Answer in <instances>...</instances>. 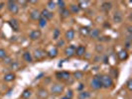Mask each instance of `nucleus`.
I'll list each match as a JSON object with an SVG mask.
<instances>
[{"instance_id":"f257e3e1","label":"nucleus","mask_w":132,"mask_h":99,"mask_svg":"<svg viewBox=\"0 0 132 99\" xmlns=\"http://www.w3.org/2000/svg\"><path fill=\"white\" fill-rule=\"evenodd\" d=\"M113 85V80L112 77L110 75L107 74H103L101 75V88H109Z\"/></svg>"},{"instance_id":"f03ea898","label":"nucleus","mask_w":132,"mask_h":99,"mask_svg":"<svg viewBox=\"0 0 132 99\" xmlns=\"http://www.w3.org/2000/svg\"><path fill=\"white\" fill-rule=\"evenodd\" d=\"M90 87L94 90H98L101 88V75L96 74L94 75L90 81Z\"/></svg>"},{"instance_id":"7ed1b4c3","label":"nucleus","mask_w":132,"mask_h":99,"mask_svg":"<svg viewBox=\"0 0 132 99\" xmlns=\"http://www.w3.org/2000/svg\"><path fill=\"white\" fill-rule=\"evenodd\" d=\"M64 90H65V86L61 83H54L51 86V93L54 95H60L64 92Z\"/></svg>"},{"instance_id":"20e7f679","label":"nucleus","mask_w":132,"mask_h":99,"mask_svg":"<svg viewBox=\"0 0 132 99\" xmlns=\"http://www.w3.org/2000/svg\"><path fill=\"white\" fill-rule=\"evenodd\" d=\"M7 8L10 11V13L12 14H17L19 12V5L16 1H12V0L8 1L7 2Z\"/></svg>"},{"instance_id":"39448f33","label":"nucleus","mask_w":132,"mask_h":99,"mask_svg":"<svg viewBox=\"0 0 132 99\" xmlns=\"http://www.w3.org/2000/svg\"><path fill=\"white\" fill-rule=\"evenodd\" d=\"M70 76H71V73H69V71H58V73H56V77L59 79V80H69L70 79Z\"/></svg>"},{"instance_id":"423d86ee","label":"nucleus","mask_w":132,"mask_h":99,"mask_svg":"<svg viewBox=\"0 0 132 99\" xmlns=\"http://www.w3.org/2000/svg\"><path fill=\"white\" fill-rule=\"evenodd\" d=\"M76 49H77V47L73 46V45L67 47L65 49V55L68 58H72L73 56H76Z\"/></svg>"},{"instance_id":"0eeeda50","label":"nucleus","mask_w":132,"mask_h":99,"mask_svg":"<svg viewBox=\"0 0 132 99\" xmlns=\"http://www.w3.org/2000/svg\"><path fill=\"white\" fill-rule=\"evenodd\" d=\"M45 57H46V53H45L43 50H41V49H36V50L34 51V58L37 59V60H41V59H44Z\"/></svg>"},{"instance_id":"6e6552de","label":"nucleus","mask_w":132,"mask_h":99,"mask_svg":"<svg viewBox=\"0 0 132 99\" xmlns=\"http://www.w3.org/2000/svg\"><path fill=\"white\" fill-rule=\"evenodd\" d=\"M9 25H10V27L13 29V31H15V32H18L20 29V24L19 22H18V20L16 19H10L9 20Z\"/></svg>"},{"instance_id":"1a4fd4ad","label":"nucleus","mask_w":132,"mask_h":99,"mask_svg":"<svg viewBox=\"0 0 132 99\" xmlns=\"http://www.w3.org/2000/svg\"><path fill=\"white\" fill-rule=\"evenodd\" d=\"M117 57H118L119 60H121V61H124L126 59H128V57H129V55H128V52L126 51V50H120L118 53H117Z\"/></svg>"},{"instance_id":"9d476101","label":"nucleus","mask_w":132,"mask_h":99,"mask_svg":"<svg viewBox=\"0 0 132 99\" xmlns=\"http://www.w3.org/2000/svg\"><path fill=\"white\" fill-rule=\"evenodd\" d=\"M41 36H42V32L40 30H33L31 33L29 34V38L31 40H33V41L40 39Z\"/></svg>"},{"instance_id":"9b49d317","label":"nucleus","mask_w":132,"mask_h":99,"mask_svg":"<svg viewBox=\"0 0 132 99\" xmlns=\"http://www.w3.org/2000/svg\"><path fill=\"white\" fill-rule=\"evenodd\" d=\"M75 35H76L75 30H73V29H69L66 32V34H65V38H66L67 41L72 42V41L75 39Z\"/></svg>"},{"instance_id":"f8f14e48","label":"nucleus","mask_w":132,"mask_h":99,"mask_svg":"<svg viewBox=\"0 0 132 99\" xmlns=\"http://www.w3.org/2000/svg\"><path fill=\"white\" fill-rule=\"evenodd\" d=\"M30 18L34 21H37L41 18V12H40L38 9H33L31 12H30Z\"/></svg>"},{"instance_id":"ddd939ff","label":"nucleus","mask_w":132,"mask_h":99,"mask_svg":"<svg viewBox=\"0 0 132 99\" xmlns=\"http://www.w3.org/2000/svg\"><path fill=\"white\" fill-rule=\"evenodd\" d=\"M41 17H44V18L47 20H51V19H53L54 14H53V12H50L48 9H43L42 12H41Z\"/></svg>"},{"instance_id":"4468645a","label":"nucleus","mask_w":132,"mask_h":99,"mask_svg":"<svg viewBox=\"0 0 132 99\" xmlns=\"http://www.w3.org/2000/svg\"><path fill=\"white\" fill-rule=\"evenodd\" d=\"M37 95L41 99H46L49 96V93H48V91H47L45 88H40L39 90H38V92H37Z\"/></svg>"},{"instance_id":"2eb2a0df","label":"nucleus","mask_w":132,"mask_h":99,"mask_svg":"<svg viewBox=\"0 0 132 99\" xmlns=\"http://www.w3.org/2000/svg\"><path fill=\"white\" fill-rule=\"evenodd\" d=\"M76 55L78 57H82L86 55V47L85 46H79L76 49Z\"/></svg>"},{"instance_id":"dca6fc26","label":"nucleus","mask_w":132,"mask_h":99,"mask_svg":"<svg viewBox=\"0 0 132 99\" xmlns=\"http://www.w3.org/2000/svg\"><path fill=\"white\" fill-rule=\"evenodd\" d=\"M58 53H59L58 49H57V48H52V49L47 53V55H48V57H49L50 59H55V58L58 56Z\"/></svg>"},{"instance_id":"f3484780","label":"nucleus","mask_w":132,"mask_h":99,"mask_svg":"<svg viewBox=\"0 0 132 99\" xmlns=\"http://www.w3.org/2000/svg\"><path fill=\"white\" fill-rule=\"evenodd\" d=\"M16 78V75H15V73H6L5 75H4V81H6V82H10V81H13L14 79Z\"/></svg>"},{"instance_id":"a211bd4d","label":"nucleus","mask_w":132,"mask_h":99,"mask_svg":"<svg viewBox=\"0 0 132 99\" xmlns=\"http://www.w3.org/2000/svg\"><path fill=\"white\" fill-rule=\"evenodd\" d=\"M99 34H100V31H99L98 29H93V30L89 31L88 36H89L92 39H96V38L99 37Z\"/></svg>"},{"instance_id":"6ab92c4d","label":"nucleus","mask_w":132,"mask_h":99,"mask_svg":"<svg viewBox=\"0 0 132 99\" xmlns=\"http://www.w3.org/2000/svg\"><path fill=\"white\" fill-rule=\"evenodd\" d=\"M89 31H90V29L87 26L80 27V29H79V34H80L82 37H86V36H88Z\"/></svg>"},{"instance_id":"aec40b11","label":"nucleus","mask_w":132,"mask_h":99,"mask_svg":"<svg viewBox=\"0 0 132 99\" xmlns=\"http://www.w3.org/2000/svg\"><path fill=\"white\" fill-rule=\"evenodd\" d=\"M23 59L27 62H32L33 61V57H32V55H31L30 52H25V53H23Z\"/></svg>"},{"instance_id":"412c9836","label":"nucleus","mask_w":132,"mask_h":99,"mask_svg":"<svg viewBox=\"0 0 132 99\" xmlns=\"http://www.w3.org/2000/svg\"><path fill=\"white\" fill-rule=\"evenodd\" d=\"M32 95V90L31 89H25L22 94H21V97L23 99H29Z\"/></svg>"},{"instance_id":"4be33fe9","label":"nucleus","mask_w":132,"mask_h":99,"mask_svg":"<svg viewBox=\"0 0 132 99\" xmlns=\"http://www.w3.org/2000/svg\"><path fill=\"white\" fill-rule=\"evenodd\" d=\"M113 21L115 23H120L122 21V14L120 13L119 11L114 13V15H113Z\"/></svg>"},{"instance_id":"5701e85b","label":"nucleus","mask_w":132,"mask_h":99,"mask_svg":"<svg viewBox=\"0 0 132 99\" xmlns=\"http://www.w3.org/2000/svg\"><path fill=\"white\" fill-rule=\"evenodd\" d=\"M70 15H71V12H70V10L69 9H63V10H61V17L63 18V19H66V18H69L70 17Z\"/></svg>"},{"instance_id":"b1692460","label":"nucleus","mask_w":132,"mask_h":99,"mask_svg":"<svg viewBox=\"0 0 132 99\" xmlns=\"http://www.w3.org/2000/svg\"><path fill=\"white\" fill-rule=\"evenodd\" d=\"M89 1H79V3H78V6H79V9H86L87 7H88V5H89Z\"/></svg>"},{"instance_id":"393cba45","label":"nucleus","mask_w":132,"mask_h":99,"mask_svg":"<svg viewBox=\"0 0 132 99\" xmlns=\"http://www.w3.org/2000/svg\"><path fill=\"white\" fill-rule=\"evenodd\" d=\"M101 8H102V10H104V11H106V12H108V11L112 8V4H111L110 2H103L102 5H101Z\"/></svg>"},{"instance_id":"a878e982","label":"nucleus","mask_w":132,"mask_h":99,"mask_svg":"<svg viewBox=\"0 0 132 99\" xmlns=\"http://www.w3.org/2000/svg\"><path fill=\"white\" fill-rule=\"evenodd\" d=\"M89 96H90L89 92H87V91H80V92L79 93V95H78V98L79 99H87V98H89Z\"/></svg>"},{"instance_id":"bb28decb","label":"nucleus","mask_w":132,"mask_h":99,"mask_svg":"<svg viewBox=\"0 0 132 99\" xmlns=\"http://www.w3.org/2000/svg\"><path fill=\"white\" fill-rule=\"evenodd\" d=\"M79 10L80 9L77 4H71L70 5V12H73V14H78L79 12Z\"/></svg>"},{"instance_id":"cd10ccee","label":"nucleus","mask_w":132,"mask_h":99,"mask_svg":"<svg viewBox=\"0 0 132 99\" xmlns=\"http://www.w3.org/2000/svg\"><path fill=\"white\" fill-rule=\"evenodd\" d=\"M73 77H75V79L79 80V79H81L84 77V73L81 70H77V71L73 73Z\"/></svg>"},{"instance_id":"c85d7f7f","label":"nucleus","mask_w":132,"mask_h":99,"mask_svg":"<svg viewBox=\"0 0 132 99\" xmlns=\"http://www.w3.org/2000/svg\"><path fill=\"white\" fill-rule=\"evenodd\" d=\"M38 21H39V26L41 27V28H44V27L47 25V21H48V20L45 19L44 17H41Z\"/></svg>"},{"instance_id":"c756f323","label":"nucleus","mask_w":132,"mask_h":99,"mask_svg":"<svg viewBox=\"0 0 132 99\" xmlns=\"http://www.w3.org/2000/svg\"><path fill=\"white\" fill-rule=\"evenodd\" d=\"M60 35H61V32H60L59 29H55L53 34V39L54 40H58L60 38Z\"/></svg>"},{"instance_id":"7c9ffc66","label":"nucleus","mask_w":132,"mask_h":99,"mask_svg":"<svg viewBox=\"0 0 132 99\" xmlns=\"http://www.w3.org/2000/svg\"><path fill=\"white\" fill-rule=\"evenodd\" d=\"M3 62H4L5 65H11V64L13 62V60H12V59H11L10 57L6 56V57L3 59Z\"/></svg>"},{"instance_id":"2f4dec72","label":"nucleus","mask_w":132,"mask_h":99,"mask_svg":"<svg viewBox=\"0 0 132 99\" xmlns=\"http://www.w3.org/2000/svg\"><path fill=\"white\" fill-rule=\"evenodd\" d=\"M47 6L49 9H55L56 8V2L55 1H49L48 3H47ZM48 9V10H49Z\"/></svg>"},{"instance_id":"473e14b6","label":"nucleus","mask_w":132,"mask_h":99,"mask_svg":"<svg viewBox=\"0 0 132 99\" xmlns=\"http://www.w3.org/2000/svg\"><path fill=\"white\" fill-rule=\"evenodd\" d=\"M56 4H58L59 7L62 9V10L66 8V2H65V1H63V0H61V1H57V2H56Z\"/></svg>"},{"instance_id":"72a5a7b5","label":"nucleus","mask_w":132,"mask_h":99,"mask_svg":"<svg viewBox=\"0 0 132 99\" xmlns=\"http://www.w3.org/2000/svg\"><path fill=\"white\" fill-rule=\"evenodd\" d=\"M126 88H127L129 91L132 90V79L131 78H129L126 81Z\"/></svg>"},{"instance_id":"f704fd0d","label":"nucleus","mask_w":132,"mask_h":99,"mask_svg":"<svg viewBox=\"0 0 132 99\" xmlns=\"http://www.w3.org/2000/svg\"><path fill=\"white\" fill-rule=\"evenodd\" d=\"M66 97H68L69 99H73V91L72 89H69L66 93Z\"/></svg>"},{"instance_id":"c9c22d12","label":"nucleus","mask_w":132,"mask_h":99,"mask_svg":"<svg viewBox=\"0 0 132 99\" xmlns=\"http://www.w3.org/2000/svg\"><path fill=\"white\" fill-rule=\"evenodd\" d=\"M7 56L6 51L4 49H0V59H4Z\"/></svg>"},{"instance_id":"e433bc0d","label":"nucleus","mask_w":132,"mask_h":99,"mask_svg":"<svg viewBox=\"0 0 132 99\" xmlns=\"http://www.w3.org/2000/svg\"><path fill=\"white\" fill-rule=\"evenodd\" d=\"M96 51H97L98 53L102 52V51H103V47L101 46V45H97V46H96Z\"/></svg>"},{"instance_id":"4c0bfd02","label":"nucleus","mask_w":132,"mask_h":99,"mask_svg":"<svg viewBox=\"0 0 132 99\" xmlns=\"http://www.w3.org/2000/svg\"><path fill=\"white\" fill-rule=\"evenodd\" d=\"M64 45H65V41L64 40H60L59 42H58V44H57L58 47H63Z\"/></svg>"},{"instance_id":"58836bf2","label":"nucleus","mask_w":132,"mask_h":99,"mask_svg":"<svg viewBox=\"0 0 132 99\" xmlns=\"http://www.w3.org/2000/svg\"><path fill=\"white\" fill-rule=\"evenodd\" d=\"M84 87H85V84H84V83H80V84H79V86L78 87V90H79V91H81V89H82Z\"/></svg>"},{"instance_id":"ea45409f","label":"nucleus","mask_w":132,"mask_h":99,"mask_svg":"<svg viewBox=\"0 0 132 99\" xmlns=\"http://www.w3.org/2000/svg\"><path fill=\"white\" fill-rule=\"evenodd\" d=\"M10 66H11V67H13V68H16V67L18 66V64H17V62H12Z\"/></svg>"},{"instance_id":"a19ab883","label":"nucleus","mask_w":132,"mask_h":99,"mask_svg":"<svg viewBox=\"0 0 132 99\" xmlns=\"http://www.w3.org/2000/svg\"><path fill=\"white\" fill-rule=\"evenodd\" d=\"M130 45H131V43H130V42H126L125 48L126 49H130Z\"/></svg>"},{"instance_id":"79ce46f5","label":"nucleus","mask_w":132,"mask_h":99,"mask_svg":"<svg viewBox=\"0 0 132 99\" xmlns=\"http://www.w3.org/2000/svg\"><path fill=\"white\" fill-rule=\"evenodd\" d=\"M127 29H128V33L131 35V34H132V27L131 26H128V28H127Z\"/></svg>"},{"instance_id":"37998d69","label":"nucleus","mask_w":132,"mask_h":99,"mask_svg":"<svg viewBox=\"0 0 132 99\" xmlns=\"http://www.w3.org/2000/svg\"><path fill=\"white\" fill-rule=\"evenodd\" d=\"M103 61H104V64H105V65H107V64H108V61H107V56H105V57H104Z\"/></svg>"},{"instance_id":"c03bdc74","label":"nucleus","mask_w":132,"mask_h":99,"mask_svg":"<svg viewBox=\"0 0 132 99\" xmlns=\"http://www.w3.org/2000/svg\"><path fill=\"white\" fill-rule=\"evenodd\" d=\"M37 2H38V1H29L28 3H32V4H36Z\"/></svg>"},{"instance_id":"a18cd8bd","label":"nucleus","mask_w":132,"mask_h":99,"mask_svg":"<svg viewBox=\"0 0 132 99\" xmlns=\"http://www.w3.org/2000/svg\"><path fill=\"white\" fill-rule=\"evenodd\" d=\"M3 6H4V3H0V9H2Z\"/></svg>"},{"instance_id":"49530a36","label":"nucleus","mask_w":132,"mask_h":99,"mask_svg":"<svg viewBox=\"0 0 132 99\" xmlns=\"http://www.w3.org/2000/svg\"><path fill=\"white\" fill-rule=\"evenodd\" d=\"M61 99H69V98H68V97H66V96H64V97H62Z\"/></svg>"},{"instance_id":"de8ad7c7","label":"nucleus","mask_w":132,"mask_h":99,"mask_svg":"<svg viewBox=\"0 0 132 99\" xmlns=\"http://www.w3.org/2000/svg\"><path fill=\"white\" fill-rule=\"evenodd\" d=\"M20 99H23V98H20Z\"/></svg>"},{"instance_id":"09e8293b","label":"nucleus","mask_w":132,"mask_h":99,"mask_svg":"<svg viewBox=\"0 0 132 99\" xmlns=\"http://www.w3.org/2000/svg\"><path fill=\"white\" fill-rule=\"evenodd\" d=\"M0 95H1V93H0Z\"/></svg>"}]
</instances>
